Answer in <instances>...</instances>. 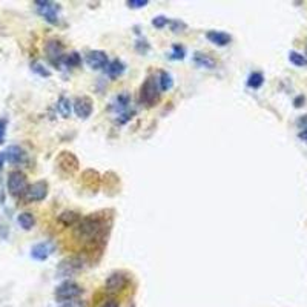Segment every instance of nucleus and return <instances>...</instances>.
I'll return each mask as SVG.
<instances>
[{
	"mask_svg": "<svg viewBox=\"0 0 307 307\" xmlns=\"http://www.w3.org/2000/svg\"><path fill=\"white\" fill-rule=\"evenodd\" d=\"M104 224L97 216H85L76 224L74 237L82 243H94L103 235Z\"/></svg>",
	"mask_w": 307,
	"mask_h": 307,
	"instance_id": "obj_1",
	"label": "nucleus"
},
{
	"mask_svg": "<svg viewBox=\"0 0 307 307\" xmlns=\"http://www.w3.org/2000/svg\"><path fill=\"white\" fill-rule=\"evenodd\" d=\"M6 186H8V192L12 197H23L29 185H28L26 175L22 171H11L8 174Z\"/></svg>",
	"mask_w": 307,
	"mask_h": 307,
	"instance_id": "obj_2",
	"label": "nucleus"
},
{
	"mask_svg": "<svg viewBox=\"0 0 307 307\" xmlns=\"http://www.w3.org/2000/svg\"><path fill=\"white\" fill-rule=\"evenodd\" d=\"M82 294H83V289L77 283L65 281L60 286H57V289L54 292V297H56V300L59 303H65V301H71V300L79 298Z\"/></svg>",
	"mask_w": 307,
	"mask_h": 307,
	"instance_id": "obj_3",
	"label": "nucleus"
},
{
	"mask_svg": "<svg viewBox=\"0 0 307 307\" xmlns=\"http://www.w3.org/2000/svg\"><path fill=\"white\" fill-rule=\"evenodd\" d=\"M140 99L141 103H145L146 106H154L160 99V88H158V82L154 77H148L145 80V83L141 85L140 89Z\"/></svg>",
	"mask_w": 307,
	"mask_h": 307,
	"instance_id": "obj_4",
	"label": "nucleus"
},
{
	"mask_svg": "<svg viewBox=\"0 0 307 307\" xmlns=\"http://www.w3.org/2000/svg\"><path fill=\"white\" fill-rule=\"evenodd\" d=\"M28 160V154L23 148L12 145L8 146L3 152H0V169L3 166V163H11V165H23Z\"/></svg>",
	"mask_w": 307,
	"mask_h": 307,
	"instance_id": "obj_5",
	"label": "nucleus"
},
{
	"mask_svg": "<svg viewBox=\"0 0 307 307\" xmlns=\"http://www.w3.org/2000/svg\"><path fill=\"white\" fill-rule=\"evenodd\" d=\"M35 8H37V12L48 22V23H52V25H57L59 23V11H60V6L54 2H49V0H37L35 3Z\"/></svg>",
	"mask_w": 307,
	"mask_h": 307,
	"instance_id": "obj_6",
	"label": "nucleus"
},
{
	"mask_svg": "<svg viewBox=\"0 0 307 307\" xmlns=\"http://www.w3.org/2000/svg\"><path fill=\"white\" fill-rule=\"evenodd\" d=\"M48 195V185L46 182H35L32 185L28 186L23 200L26 203H37V202H43Z\"/></svg>",
	"mask_w": 307,
	"mask_h": 307,
	"instance_id": "obj_7",
	"label": "nucleus"
},
{
	"mask_svg": "<svg viewBox=\"0 0 307 307\" xmlns=\"http://www.w3.org/2000/svg\"><path fill=\"white\" fill-rule=\"evenodd\" d=\"M85 258L82 257H71V258H66L60 263L59 266V274L63 275V277H68L74 272H79L85 267Z\"/></svg>",
	"mask_w": 307,
	"mask_h": 307,
	"instance_id": "obj_8",
	"label": "nucleus"
},
{
	"mask_svg": "<svg viewBox=\"0 0 307 307\" xmlns=\"http://www.w3.org/2000/svg\"><path fill=\"white\" fill-rule=\"evenodd\" d=\"M126 284H128L126 275L121 274V272H114L104 281V289L109 294H118V292H121L126 287Z\"/></svg>",
	"mask_w": 307,
	"mask_h": 307,
	"instance_id": "obj_9",
	"label": "nucleus"
},
{
	"mask_svg": "<svg viewBox=\"0 0 307 307\" xmlns=\"http://www.w3.org/2000/svg\"><path fill=\"white\" fill-rule=\"evenodd\" d=\"M73 109H74V112H76V115H77L79 118L86 120V118L91 117V114H93V111H94V104H93V100H91L89 97L83 96V97H77V99L74 100V103H73Z\"/></svg>",
	"mask_w": 307,
	"mask_h": 307,
	"instance_id": "obj_10",
	"label": "nucleus"
},
{
	"mask_svg": "<svg viewBox=\"0 0 307 307\" xmlns=\"http://www.w3.org/2000/svg\"><path fill=\"white\" fill-rule=\"evenodd\" d=\"M86 63H88V66H89L91 69H96V71L104 69V68L107 66V63H109L107 54H106L104 51H100V49L91 51V52H88V56H86Z\"/></svg>",
	"mask_w": 307,
	"mask_h": 307,
	"instance_id": "obj_11",
	"label": "nucleus"
},
{
	"mask_svg": "<svg viewBox=\"0 0 307 307\" xmlns=\"http://www.w3.org/2000/svg\"><path fill=\"white\" fill-rule=\"evenodd\" d=\"M52 250H54L52 243L43 241V243L35 244V246L31 249V257H32V260H35V261H45V260L49 258V255L52 254Z\"/></svg>",
	"mask_w": 307,
	"mask_h": 307,
	"instance_id": "obj_12",
	"label": "nucleus"
},
{
	"mask_svg": "<svg viewBox=\"0 0 307 307\" xmlns=\"http://www.w3.org/2000/svg\"><path fill=\"white\" fill-rule=\"evenodd\" d=\"M46 54H48V57L51 59V62H60V60H63V45L59 42V40H49L48 43H46Z\"/></svg>",
	"mask_w": 307,
	"mask_h": 307,
	"instance_id": "obj_13",
	"label": "nucleus"
},
{
	"mask_svg": "<svg viewBox=\"0 0 307 307\" xmlns=\"http://www.w3.org/2000/svg\"><path fill=\"white\" fill-rule=\"evenodd\" d=\"M207 40L216 46H227L232 40V37L227 34V32H223V31H209L206 34Z\"/></svg>",
	"mask_w": 307,
	"mask_h": 307,
	"instance_id": "obj_14",
	"label": "nucleus"
},
{
	"mask_svg": "<svg viewBox=\"0 0 307 307\" xmlns=\"http://www.w3.org/2000/svg\"><path fill=\"white\" fill-rule=\"evenodd\" d=\"M104 69H106V73H107V76H109L111 79H117V77H120V76L124 73L126 66H124V63H123L121 60L115 59V60L109 62L107 66H106Z\"/></svg>",
	"mask_w": 307,
	"mask_h": 307,
	"instance_id": "obj_15",
	"label": "nucleus"
},
{
	"mask_svg": "<svg viewBox=\"0 0 307 307\" xmlns=\"http://www.w3.org/2000/svg\"><path fill=\"white\" fill-rule=\"evenodd\" d=\"M194 63L197 66H200V68H206V69H213L215 68V60L210 56H207L205 52H200V51H197L194 54Z\"/></svg>",
	"mask_w": 307,
	"mask_h": 307,
	"instance_id": "obj_16",
	"label": "nucleus"
},
{
	"mask_svg": "<svg viewBox=\"0 0 307 307\" xmlns=\"http://www.w3.org/2000/svg\"><path fill=\"white\" fill-rule=\"evenodd\" d=\"M80 220H82L80 215H79L77 212H73V210H65V212H62V213L59 215V221H60L63 226H66V227L77 224Z\"/></svg>",
	"mask_w": 307,
	"mask_h": 307,
	"instance_id": "obj_17",
	"label": "nucleus"
},
{
	"mask_svg": "<svg viewBox=\"0 0 307 307\" xmlns=\"http://www.w3.org/2000/svg\"><path fill=\"white\" fill-rule=\"evenodd\" d=\"M17 223L20 224L22 229L25 230H31L35 224V218L31 212H22L19 216H17Z\"/></svg>",
	"mask_w": 307,
	"mask_h": 307,
	"instance_id": "obj_18",
	"label": "nucleus"
},
{
	"mask_svg": "<svg viewBox=\"0 0 307 307\" xmlns=\"http://www.w3.org/2000/svg\"><path fill=\"white\" fill-rule=\"evenodd\" d=\"M57 111L63 118H69L73 112V102L68 97H60L57 102Z\"/></svg>",
	"mask_w": 307,
	"mask_h": 307,
	"instance_id": "obj_19",
	"label": "nucleus"
},
{
	"mask_svg": "<svg viewBox=\"0 0 307 307\" xmlns=\"http://www.w3.org/2000/svg\"><path fill=\"white\" fill-rule=\"evenodd\" d=\"M114 106V109H117L118 112H120V115L121 114H124V112H129L128 111V106L131 104V97L128 96V94H120V96H117L115 97V102L112 103Z\"/></svg>",
	"mask_w": 307,
	"mask_h": 307,
	"instance_id": "obj_20",
	"label": "nucleus"
},
{
	"mask_svg": "<svg viewBox=\"0 0 307 307\" xmlns=\"http://www.w3.org/2000/svg\"><path fill=\"white\" fill-rule=\"evenodd\" d=\"M158 88L161 91H169L172 86H174V79L169 73L166 71H160V76H158Z\"/></svg>",
	"mask_w": 307,
	"mask_h": 307,
	"instance_id": "obj_21",
	"label": "nucleus"
},
{
	"mask_svg": "<svg viewBox=\"0 0 307 307\" xmlns=\"http://www.w3.org/2000/svg\"><path fill=\"white\" fill-rule=\"evenodd\" d=\"M263 83H264V77H263L261 73H252V74L249 76V79H247V86L252 88V89L261 88Z\"/></svg>",
	"mask_w": 307,
	"mask_h": 307,
	"instance_id": "obj_22",
	"label": "nucleus"
},
{
	"mask_svg": "<svg viewBox=\"0 0 307 307\" xmlns=\"http://www.w3.org/2000/svg\"><path fill=\"white\" fill-rule=\"evenodd\" d=\"M63 63L69 68H76L82 63V57H80L79 52H71V54L63 57Z\"/></svg>",
	"mask_w": 307,
	"mask_h": 307,
	"instance_id": "obj_23",
	"label": "nucleus"
},
{
	"mask_svg": "<svg viewBox=\"0 0 307 307\" xmlns=\"http://www.w3.org/2000/svg\"><path fill=\"white\" fill-rule=\"evenodd\" d=\"M289 60H291V63L295 65V66H304V65H307L306 57L301 56L300 52H295V51H292V52L289 54Z\"/></svg>",
	"mask_w": 307,
	"mask_h": 307,
	"instance_id": "obj_24",
	"label": "nucleus"
},
{
	"mask_svg": "<svg viewBox=\"0 0 307 307\" xmlns=\"http://www.w3.org/2000/svg\"><path fill=\"white\" fill-rule=\"evenodd\" d=\"M31 69H32L35 74H39L40 77H49V76H51V71L46 69V66H43L40 62H34V63L31 65Z\"/></svg>",
	"mask_w": 307,
	"mask_h": 307,
	"instance_id": "obj_25",
	"label": "nucleus"
},
{
	"mask_svg": "<svg viewBox=\"0 0 307 307\" xmlns=\"http://www.w3.org/2000/svg\"><path fill=\"white\" fill-rule=\"evenodd\" d=\"M186 56V49L182 45H174L172 46V59L175 60H183Z\"/></svg>",
	"mask_w": 307,
	"mask_h": 307,
	"instance_id": "obj_26",
	"label": "nucleus"
},
{
	"mask_svg": "<svg viewBox=\"0 0 307 307\" xmlns=\"http://www.w3.org/2000/svg\"><path fill=\"white\" fill-rule=\"evenodd\" d=\"M168 23H169V19H168V17H165V15H157V17H154V19H152V25H154L155 28H158V29L165 28Z\"/></svg>",
	"mask_w": 307,
	"mask_h": 307,
	"instance_id": "obj_27",
	"label": "nucleus"
},
{
	"mask_svg": "<svg viewBox=\"0 0 307 307\" xmlns=\"http://www.w3.org/2000/svg\"><path fill=\"white\" fill-rule=\"evenodd\" d=\"M59 307H88L86 304V301H83V300H79V298H76V300H71V301H65V303H60V306Z\"/></svg>",
	"mask_w": 307,
	"mask_h": 307,
	"instance_id": "obj_28",
	"label": "nucleus"
},
{
	"mask_svg": "<svg viewBox=\"0 0 307 307\" xmlns=\"http://www.w3.org/2000/svg\"><path fill=\"white\" fill-rule=\"evenodd\" d=\"M6 128H8V120H6V118H0V145L5 143V138H6Z\"/></svg>",
	"mask_w": 307,
	"mask_h": 307,
	"instance_id": "obj_29",
	"label": "nucleus"
},
{
	"mask_svg": "<svg viewBox=\"0 0 307 307\" xmlns=\"http://www.w3.org/2000/svg\"><path fill=\"white\" fill-rule=\"evenodd\" d=\"M169 25L174 32H180L182 29H186V23H183L180 20H169Z\"/></svg>",
	"mask_w": 307,
	"mask_h": 307,
	"instance_id": "obj_30",
	"label": "nucleus"
},
{
	"mask_svg": "<svg viewBox=\"0 0 307 307\" xmlns=\"http://www.w3.org/2000/svg\"><path fill=\"white\" fill-rule=\"evenodd\" d=\"M149 2L148 0H128V5L131 8H145Z\"/></svg>",
	"mask_w": 307,
	"mask_h": 307,
	"instance_id": "obj_31",
	"label": "nucleus"
},
{
	"mask_svg": "<svg viewBox=\"0 0 307 307\" xmlns=\"http://www.w3.org/2000/svg\"><path fill=\"white\" fill-rule=\"evenodd\" d=\"M297 126H298L300 129H303V132L307 131V115H303V117H300V118H298Z\"/></svg>",
	"mask_w": 307,
	"mask_h": 307,
	"instance_id": "obj_32",
	"label": "nucleus"
},
{
	"mask_svg": "<svg viewBox=\"0 0 307 307\" xmlns=\"http://www.w3.org/2000/svg\"><path fill=\"white\" fill-rule=\"evenodd\" d=\"M102 307H118V303L115 300H109V301L103 303Z\"/></svg>",
	"mask_w": 307,
	"mask_h": 307,
	"instance_id": "obj_33",
	"label": "nucleus"
},
{
	"mask_svg": "<svg viewBox=\"0 0 307 307\" xmlns=\"http://www.w3.org/2000/svg\"><path fill=\"white\" fill-rule=\"evenodd\" d=\"M300 138H301V140H304V141L307 143V131H304V132H301V134H300Z\"/></svg>",
	"mask_w": 307,
	"mask_h": 307,
	"instance_id": "obj_34",
	"label": "nucleus"
}]
</instances>
